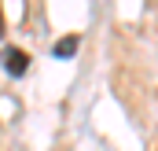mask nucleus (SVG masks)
Instances as JSON below:
<instances>
[{
	"label": "nucleus",
	"mask_w": 158,
	"mask_h": 151,
	"mask_svg": "<svg viewBox=\"0 0 158 151\" xmlns=\"http://www.w3.org/2000/svg\"><path fill=\"white\" fill-rule=\"evenodd\" d=\"M4 70L11 77H22L30 70V55H26L22 48H4Z\"/></svg>",
	"instance_id": "obj_1"
},
{
	"label": "nucleus",
	"mask_w": 158,
	"mask_h": 151,
	"mask_svg": "<svg viewBox=\"0 0 158 151\" xmlns=\"http://www.w3.org/2000/svg\"><path fill=\"white\" fill-rule=\"evenodd\" d=\"M77 44H81V37H77V33H66L63 41H55V48H52V55H55V59H70V55L77 52Z\"/></svg>",
	"instance_id": "obj_2"
},
{
	"label": "nucleus",
	"mask_w": 158,
	"mask_h": 151,
	"mask_svg": "<svg viewBox=\"0 0 158 151\" xmlns=\"http://www.w3.org/2000/svg\"><path fill=\"white\" fill-rule=\"evenodd\" d=\"M0 41H4V11H0Z\"/></svg>",
	"instance_id": "obj_3"
}]
</instances>
